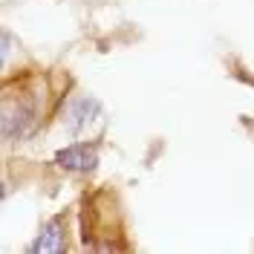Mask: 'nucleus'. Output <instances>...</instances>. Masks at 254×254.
Segmentation results:
<instances>
[{"instance_id":"f257e3e1","label":"nucleus","mask_w":254,"mask_h":254,"mask_svg":"<svg viewBox=\"0 0 254 254\" xmlns=\"http://www.w3.org/2000/svg\"><path fill=\"white\" fill-rule=\"evenodd\" d=\"M41 127V104L38 93H3V113H0V133L6 142H26Z\"/></svg>"},{"instance_id":"f03ea898","label":"nucleus","mask_w":254,"mask_h":254,"mask_svg":"<svg viewBox=\"0 0 254 254\" xmlns=\"http://www.w3.org/2000/svg\"><path fill=\"white\" fill-rule=\"evenodd\" d=\"M69 249V231H66V214H55L49 217L41 231L35 234L26 252L29 254H64Z\"/></svg>"},{"instance_id":"7ed1b4c3","label":"nucleus","mask_w":254,"mask_h":254,"mask_svg":"<svg viewBox=\"0 0 254 254\" xmlns=\"http://www.w3.org/2000/svg\"><path fill=\"white\" fill-rule=\"evenodd\" d=\"M52 162L61 168V171H69V174H90L98 168V144L95 142H72L55 150Z\"/></svg>"},{"instance_id":"20e7f679","label":"nucleus","mask_w":254,"mask_h":254,"mask_svg":"<svg viewBox=\"0 0 254 254\" xmlns=\"http://www.w3.org/2000/svg\"><path fill=\"white\" fill-rule=\"evenodd\" d=\"M101 116V101L95 95H75L69 104H66V119L64 125L72 136H78L84 127H90Z\"/></svg>"}]
</instances>
